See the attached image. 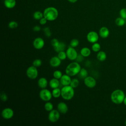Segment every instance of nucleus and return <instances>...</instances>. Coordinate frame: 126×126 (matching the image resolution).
Returning a JSON list of instances; mask_svg holds the SVG:
<instances>
[{
  "mask_svg": "<svg viewBox=\"0 0 126 126\" xmlns=\"http://www.w3.org/2000/svg\"><path fill=\"white\" fill-rule=\"evenodd\" d=\"M66 53L67 58L71 61L75 60L78 56V53L76 50L75 49L74 47H72L71 46L69 47L67 49Z\"/></svg>",
  "mask_w": 126,
  "mask_h": 126,
  "instance_id": "6e6552de",
  "label": "nucleus"
},
{
  "mask_svg": "<svg viewBox=\"0 0 126 126\" xmlns=\"http://www.w3.org/2000/svg\"><path fill=\"white\" fill-rule=\"evenodd\" d=\"M58 11L54 7H48L45 9L43 12L44 17L49 21L55 20L58 16Z\"/></svg>",
  "mask_w": 126,
  "mask_h": 126,
  "instance_id": "7ed1b4c3",
  "label": "nucleus"
},
{
  "mask_svg": "<svg viewBox=\"0 0 126 126\" xmlns=\"http://www.w3.org/2000/svg\"><path fill=\"white\" fill-rule=\"evenodd\" d=\"M79 75L81 78L84 79L87 76H88V71L85 68H82L81 69V70L79 73Z\"/></svg>",
  "mask_w": 126,
  "mask_h": 126,
  "instance_id": "bb28decb",
  "label": "nucleus"
},
{
  "mask_svg": "<svg viewBox=\"0 0 126 126\" xmlns=\"http://www.w3.org/2000/svg\"><path fill=\"white\" fill-rule=\"evenodd\" d=\"M44 108L46 111L50 112L53 109V105L51 102L47 101L44 104Z\"/></svg>",
  "mask_w": 126,
  "mask_h": 126,
  "instance_id": "cd10ccee",
  "label": "nucleus"
},
{
  "mask_svg": "<svg viewBox=\"0 0 126 126\" xmlns=\"http://www.w3.org/2000/svg\"><path fill=\"white\" fill-rule=\"evenodd\" d=\"M91 53V50L88 47H83L80 50V54L84 57H89Z\"/></svg>",
  "mask_w": 126,
  "mask_h": 126,
  "instance_id": "4be33fe9",
  "label": "nucleus"
},
{
  "mask_svg": "<svg viewBox=\"0 0 126 126\" xmlns=\"http://www.w3.org/2000/svg\"><path fill=\"white\" fill-rule=\"evenodd\" d=\"M8 26L10 29H15V28H17L18 24L17 22L14 21H12L8 23Z\"/></svg>",
  "mask_w": 126,
  "mask_h": 126,
  "instance_id": "473e14b6",
  "label": "nucleus"
},
{
  "mask_svg": "<svg viewBox=\"0 0 126 126\" xmlns=\"http://www.w3.org/2000/svg\"><path fill=\"white\" fill-rule=\"evenodd\" d=\"M16 2L15 0H4V4L5 6L9 9L13 8L16 5Z\"/></svg>",
  "mask_w": 126,
  "mask_h": 126,
  "instance_id": "6ab92c4d",
  "label": "nucleus"
},
{
  "mask_svg": "<svg viewBox=\"0 0 126 126\" xmlns=\"http://www.w3.org/2000/svg\"><path fill=\"white\" fill-rule=\"evenodd\" d=\"M58 57L61 60H64L67 58L66 52H65L64 51H61L58 53Z\"/></svg>",
  "mask_w": 126,
  "mask_h": 126,
  "instance_id": "7c9ffc66",
  "label": "nucleus"
},
{
  "mask_svg": "<svg viewBox=\"0 0 126 126\" xmlns=\"http://www.w3.org/2000/svg\"><path fill=\"white\" fill-rule=\"evenodd\" d=\"M83 60H84V57L81 54H80L79 55L78 54V56H77L75 60L77 62L80 63V62H82Z\"/></svg>",
  "mask_w": 126,
  "mask_h": 126,
  "instance_id": "58836bf2",
  "label": "nucleus"
},
{
  "mask_svg": "<svg viewBox=\"0 0 126 126\" xmlns=\"http://www.w3.org/2000/svg\"><path fill=\"white\" fill-rule=\"evenodd\" d=\"M63 76L62 72L60 70H56L53 72V76L54 78H55L58 79H60V78Z\"/></svg>",
  "mask_w": 126,
  "mask_h": 126,
  "instance_id": "c756f323",
  "label": "nucleus"
},
{
  "mask_svg": "<svg viewBox=\"0 0 126 126\" xmlns=\"http://www.w3.org/2000/svg\"><path fill=\"white\" fill-rule=\"evenodd\" d=\"M40 30H41V28L39 26H35L33 28V31L35 32H39L40 31Z\"/></svg>",
  "mask_w": 126,
  "mask_h": 126,
  "instance_id": "a19ab883",
  "label": "nucleus"
},
{
  "mask_svg": "<svg viewBox=\"0 0 126 126\" xmlns=\"http://www.w3.org/2000/svg\"><path fill=\"white\" fill-rule=\"evenodd\" d=\"M44 41L41 37H36L33 41V46L36 49L39 50L42 49L44 47Z\"/></svg>",
  "mask_w": 126,
  "mask_h": 126,
  "instance_id": "f8f14e48",
  "label": "nucleus"
},
{
  "mask_svg": "<svg viewBox=\"0 0 126 126\" xmlns=\"http://www.w3.org/2000/svg\"><path fill=\"white\" fill-rule=\"evenodd\" d=\"M52 95L55 98H58L61 96V90L59 88L54 89L52 92Z\"/></svg>",
  "mask_w": 126,
  "mask_h": 126,
  "instance_id": "b1692460",
  "label": "nucleus"
},
{
  "mask_svg": "<svg viewBox=\"0 0 126 126\" xmlns=\"http://www.w3.org/2000/svg\"><path fill=\"white\" fill-rule=\"evenodd\" d=\"M38 70L37 68L32 65L29 66L26 71V75L30 79H34L38 76Z\"/></svg>",
  "mask_w": 126,
  "mask_h": 126,
  "instance_id": "423d86ee",
  "label": "nucleus"
},
{
  "mask_svg": "<svg viewBox=\"0 0 126 126\" xmlns=\"http://www.w3.org/2000/svg\"><path fill=\"white\" fill-rule=\"evenodd\" d=\"M43 31L44 34L46 37H49L51 36V35L52 34V32H51L50 29L49 27H45L43 29Z\"/></svg>",
  "mask_w": 126,
  "mask_h": 126,
  "instance_id": "72a5a7b5",
  "label": "nucleus"
},
{
  "mask_svg": "<svg viewBox=\"0 0 126 126\" xmlns=\"http://www.w3.org/2000/svg\"><path fill=\"white\" fill-rule=\"evenodd\" d=\"M125 125L126 126V121H125Z\"/></svg>",
  "mask_w": 126,
  "mask_h": 126,
  "instance_id": "c03bdc74",
  "label": "nucleus"
},
{
  "mask_svg": "<svg viewBox=\"0 0 126 126\" xmlns=\"http://www.w3.org/2000/svg\"><path fill=\"white\" fill-rule=\"evenodd\" d=\"M115 24L119 27H122L125 25L126 20L121 17H118L115 20Z\"/></svg>",
  "mask_w": 126,
  "mask_h": 126,
  "instance_id": "5701e85b",
  "label": "nucleus"
},
{
  "mask_svg": "<svg viewBox=\"0 0 126 126\" xmlns=\"http://www.w3.org/2000/svg\"><path fill=\"white\" fill-rule=\"evenodd\" d=\"M110 32L109 29L106 27H102L99 31V35L103 38H107L109 35Z\"/></svg>",
  "mask_w": 126,
  "mask_h": 126,
  "instance_id": "dca6fc26",
  "label": "nucleus"
},
{
  "mask_svg": "<svg viewBox=\"0 0 126 126\" xmlns=\"http://www.w3.org/2000/svg\"><path fill=\"white\" fill-rule=\"evenodd\" d=\"M74 95V88L70 85L64 86L61 89V96L66 100L71 99Z\"/></svg>",
  "mask_w": 126,
  "mask_h": 126,
  "instance_id": "20e7f679",
  "label": "nucleus"
},
{
  "mask_svg": "<svg viewBox=\"0 0 126 126\" xmlns=\"http://www.w3.org/2000/svg\"><path fill=\"white\" fill-rule=\"evenodd\" d=\"M120 17L126 20V8H122L119 12Z\"/></svg>",
  "mask_w": 126,
  "mask_h": 126,
  "instance_id": "c9c22d12",
  "label": "nucleus"
},
{
  "mask_svg": "<svg viewBox=\"0 0 126 126\" xmlns=\"http://www.w3.org/2000/svg\"><path fill=\"white\" fill-rule=\"evenodd\" d=\"M38 86L41 89H45L48 85V81L45 77L40 78L37 82Z\"/></svg>",
  "mask_w": 126,
  "mask_h": 126,
  "instance_id": "f3484780",
  "label": "nucleus"
},
{
  "mask_svg": "<svg viewBox=\"0 0 126 126\" xmlns=\"http://www.w3.org/2000/svg\"><path fill=\"white\" fill-rule=\"evenodd\" d=\"M59 42L60 41L57 38H53L51 41V44L53 47L57 46L59 44Z\"/></svg>",
  "mask_w": 126,
  "mask_h": 126,
  "instance_id": "4c0bfd02",
  "label": "nucleus"
},
{
  "mask_svg": "<svg viewBox=\"0 0 126 126\" xmlns=\"http://www.w3.org/2000/svg\"><path fill=\"white\" fill-rule=\"evenodd\" d=\"M101 48V46L99 43L97 42H95L93 43L92 46V49L94 52H98L100 51Z\"/></svg>",
  "mask_w": 126,
  "mask_h": 126,
  "instance_id": "a878e982",
  "label": "nucleus"
},
{
  "mask_svg": "<svg viewBox=\"0 0 126 126\" xmlns=\"http://www.w3.org/2000/svg\"><path fill=\"white\" fill-rule=\"evenodd\" d=\"M47 21H48V20H47L44 17H42L41 19L39 20V23H40L41 25H45V24H46Z\"/></svg>",
  "mask_w": 126,
  "mask_h": 126,
  "instance_id": "ea45409f",
  "label": "nucleus"
},
{
  "mask_svg": "<svg viewBox=\"0 0 126 126\" xmlns=\"http://www.w3.org/2000/svg\"><path fill=\"white\" fill-rule=\"evenodd\" d=\"M125 94L123 91L120 89H116L113 91L110 95L111 101L116 104H120L123 103Z\"/></svg>",
  "mask_w": 126,
  "mask_h": 126,
  "instance_id": "f257e3e1",
  "label": "nucleus"
},
{
  "mask_svg": "<svg viewBox=\"0 0 126 126\" xmlns=\"http://www.w3.org/2000/svg\"><path fill=\"white\" fill-rule=\"evenodd\" d=\"M33 17L34 19L37 20H39L42 17H44L43 13H42L40 11H35L34 12V13L33 14Z\"/></svg>",
  "mask_w": 126,
  "mask_h": 126,
  "instance_id": "393cba45",
  "label": "nucleus"
},
{
  "mask_svg": "<svg viewBox=\"0 0 126 126\" xmlns=\"http://www.w3.org/2000/svg\"><path fill=\"white\" fill-rule=\"evenodd\" d=\"M78 0H68V1L71 3H75Z\"/></svg>",
  "mask_w": 126,
  "mask_h": 126,
  "instance_id": "79ce46f5",
  "label": "nucleus"
},
{
  "mask_svg": "<svg viewBox=\"0 0 126 126\" xmlns=\"http://www.w3.org/2000/svg\"><path fill=\"white\" fill-rule=\"evenodd\" d=\"M71 81V76L67 74H63L62 77L60 78V83L63 86L70 85Z\"/></svg>",
  "mask_w": 126,
  "mask_h": 126,
  "instance_id": "ddd939ff",
  "label": "nucleus"
},
{
  "mask_svg": "<svg viewBox=\"0 0 126 126\" xmlns=\"http://www.w3.org/2000/svg\"><path fill=\"white\" fill-rule=\"evenodd\" d=\"M99 38L98 33L94 31L90 32L87 35V39L88 41L92 43L97 42Z\"/></svg>",
  "mask_w": 126,
  "mask_h": 126,
  "instance_id": "9b49d317",
  "label": "nucleus"
},
{
  "mask_svg": "<svg viewBox=\"0 0 126 126\" xmlns=\"http://www.w3.org/2000/svg\"><path fill=\"white\" fill-rule=\"evenodd\" d=\"M14 116V111L10 108H5L1 112L2 117L5 120H9Z\"/></svg>",
  "mask_w": 126,
  "mask_h": 126,
  "instance_id": "1a4fd4ad",
  "label": "nucleus"
},
{
  "mask_svg": "<svg viewBox=\"0 0 126 126\" xmlns=\"http://www.w3.org/2000/svg\"><path fill=\"white\" fill-rule=\"evenodd\" d=\"M41 64H42V61L40 59H35V60L33 61V62L32 63V65L33 66H35L36 67L40 66L41 65Z\"/></svg>",
  "mask_w": 126,
  "mask_h": 126,
  "instance_id": "f704fd0d",
  "label": "nucleus"
},
{
  "mask_svg": "<svg viewBox=\"0 0 126 126\" xmlns=\"http://www.w3.org/2000/svg\"><path fill=\"white\" fill-rule=\"evenodd\" d=\"M123 103L126 106V96H125V97L124 98V101H123Z\"/></svg>",
  "mask_w": 126,
  "mask_h": 126,
  "instance_id": "37998d69",
  "label": "nucleus"
},
{
  "mask_svg": "<svg viewBox=\"0 0 126 126\" xmlns=\"http://www.w3.org/2000/svg\"><path fill=\"white\" fill-rule=\"evenodd\" d=\"M54 50L57 53H59L61 51H63L65 49V44L63 42L60 41L59 44L57 46L54 47Z\"/></svg>",
  "mask_w": 126,
  "mask_h": 126,
  "instance_id": "aec40b11",
  "label": "nucleus"
},
{
  "mask_svg": "<svg viewBox=\"0 0 126 126\" xmlns=\"http://www.w3.org/2000/svg\"><path fill=\"white\" fill-rule=\"evenodd\" d=\"M96 58L98 61L100 62H103L106 60L107 58V55L106 53L104 52V51H99V52H97Z\"/></svg>",
  "mask_w": 126,
  "mask_h": 126,
  "instance_id": "412c9836",
  "label": "nucleus"
},
{
  "mask_svg": "<svg viewBox=\"0 0 126 126\" xmlns=\"http://www.w3.org/2000/svg\"><path fill=\"white\" fill-rule=\"evenodd\" d=\"M84 82L85 85L89 88H94L96 84L95 79L94 77L90 76H88L84 79Z\"/></svg>",
  "mask_w": 126,
  "mask_h": 126,
  "instance_id": "9d476101",
  "label": "nucleus"
},
{
  "mask_svg": "<svg viewBox=\"0 0 126 126\" xmlns=\"http://www.w3.org/2000/svg\"><path fill=\"white\" fill-rule=\"evenodd\" d=\"M61 60L57 56H54L51 58L49 61L50 64L53 67H56L60 66L61 64Z\"/></svg>",
  "mask_w": 126,
  "mask_h": 126,
  "instance_id": "4468645a",
  "label": "nucleus"
},
{
  "mask_svg": "<svg viewBox=\"0 0 126 126\" xmlns=\"http://www.w3.org/2000/svg\"><path fill=\"white\" fill-rule=\"evenodd\" d=\"M81 69L79 63L77 62L70 63L65 68V73L70 76H74L79 74Z\"/></svg>",
  "mask_w": 126,
  "mask_h": 126,
  "instance_id": "f03ea898",
  "label": "nucleus"
},
{
  "mask_svg": "<svg viewBox=\"0 0 126 126\" xmlns=\"http://www.w3.org/2000/svg\"><path fill=\"white\" fill-rule=\"evenodd\" d=\"M68 109L67 105L63 102H60L57 105V110L60 113L63 114H65L67 112Z\"/></svg>",
  "mask_w": 126,
  "mask_h": 126,
  "instance_id": "2eb2a0df",
  "label": "nucleus"
},
{
  "mask_svg": "<svg viewBox=\"0 0 126 126\" xmlns=\"http://www.w3.org/2000/svg\"><path fill=\"white\" fill-rule=\"evenodd\" d=\"M52 93L48 89H42L39 92L40 98L44 101H49L52 97Z\"/></svg>",
  "mask_w": 126,
  "mask_h": 126,
  "instance_id": "39448f33",
  "label": "nucleus"
},
{
  "mask_svg": "<svg viewBox=\"0 0 126 126\" xmlns=\"http://www.w3.org/2000/svg\"><path fill=\"white\" fill-rule=\"evenodd\" d=\"M0 97L2 101H6L8 99V96L7 94L3 92H1L0 94Z\"/></svg>",
  "mask_w": 126,
  "mask_h": 126,
  "instance_id": "e433bc0d",
  "label": "nucleus"
},
{
  "mask_svg": "<svg viewBox=\"0 0 126 126\" xmlns=\"http://www.w3.org/2000/svg\"><path fill=\"white\" fill-rule=\"evenodd\" d=\"M125 26H126V24H125Z\"/></svg>",
  "mask_w": 126,
  "mask_h": 126,
  "instance_id": "a18cd8bd",
  "label": "nucleus"
},
{
  "mask_svg": "<svg viewBox=\"0 0 126 126\" xmlns=\"http://www.w3.org/2000/svg\"><path fill=\"white\" fill-rule=\"evenodd\" d=\"M79 80L76 78H74L71 79L70 85L74 89L77 88L79 86Z\"/></svg>",
  "mask_w": 126,
  "mask_h": 126,
  "instance_id": "c85d7f7f",
  "label": "nucleus"
},
{
  "mask_svg": "<svg viewBox=\"0 0 126 126\" xmlns=\"http://www.w3.org/2000/svg\"><path fill=\"white\" fill-rule=\"evenodd\" d=\"M60 113L58 110L53 109L50 111L48 115V119L49 121L52 123H55L57 122L60 117Z\"/></svg>",
  "mask_w": 126,
  "mask_h": 126,
  "instance_id": "0eeeda50",
  "label": "nucleus"
},
{
  "mask_svg": "<svg viewBox=\"0 0 126 126\" xmlns=\"http://www.w3.org/2000/svg\"><path fill=\"white\" fill-rule=\"evenodd\" d=\"M49 83L51 88L54 89L57 88H59L60 84L61 83H60V81H59V79L54 78L50 80Z\"/></svg>",
  "mask_w": 126,
  "mask_h": 126,
  "instance_id": "a211bd4d",
  "label": "nucleus"
},
{
  "mask_svg": "<svg viewBox=\"0 0 126 126\" xmlns=\"http://www.w3.org/2000/svg\"><path fill=\"white\" fill-rule=\"evenodd\" d=\"M79 44V40L77 39H76V38H74V39H72L70 42V46L72 47H77Z\"/></svg>",
  "mask_w": 126,
  "mask_h": 126,
  "instance_id": "2f4dec72",
  "label": "nucleus"
}]
</instances>
